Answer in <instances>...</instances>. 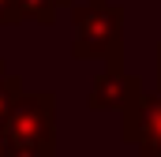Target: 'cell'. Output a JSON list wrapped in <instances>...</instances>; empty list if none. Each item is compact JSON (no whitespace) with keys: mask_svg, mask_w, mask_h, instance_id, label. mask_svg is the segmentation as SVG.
Returning a JSON list of instances; mask_svg holds the SVG:
<instances>
[{"mask_svg":"<svg viewBox=\"0 0 161 157\" xmlns=\"http://www.w3.org/2000/svg\"><path fill=\"white\" fill-rule=\"evenodd\" d=\"M56 154V94L23 90L0 116V157H53Z\"/></svg>","mask_w":161,"mask_h":157,"instance_id":"1","label":"cell"},{"mask_svg":"<svg viewBox=\"0 0 161 157\" xmlns=\"http://www.w3.org/2000/svg\"><path fill=\"white\" fill-rule=\"evenodd\" d=\"M71 56L124 64V8L113 0H82L71 4Z\"/></svg>","mask_w":161,"mask_h":157,"instance_id":"2","label":"cell"},{"mask_svg":"<svg viewBox=\"0 0 161 157\" xmlns=\"http://www.w3.org/2000/svg\"><path fill=\"white\" fill-rule=\"evenodd\" d=\"M124 142L139 157H161V90H142L131 109H124Z\"/></svg>","mask_w":161,"mask_h":157,"instance_id":"3","label":"cell"},{"mask_svg":"<svg viewBox=\"0 0 161 157\" xmlns=\"http://www.w3.org/2000/svg\"><path fill=\"white\" fill-rule=\"evenodd\" d=\"M142 94V78L124 71V64H105V71L90 86V109L94 112H124Z\"/></svg>","mask_w":161,"mask_h":157,"instance_id":"4","label":"cell"},{"mask_svg":"<svg viewBox=\"0 0 161 157\" xmlns=\"http://www.w3.org/2000/svg\"><path fill=\"white\" fill-rule=\"evenodd\" d=\"M75 0H15V11H19V23H41V26H49Z\"/></svg>","mask_w":161,"mask_h":157,"instance_id":"5","label":"cell"},{"mask_svg":"<svg viewBox=\"0 0 161 157\" xmlns=\"http://www.w3.org/2000/svg\"><path fill=\"white\" fill-rule=\"evenodd\" d=\"M19 94H23V82H19V75L8 71V60L0 56V116L8 112V105H11Z\"/></svg>","mask_w":161,"mask_h":157,"instance_id":"6","label":"cell"},{"mask_svg":"<svg viewBox=\"0 0 161 157\" xmlns=\"http://www.w3.org/2000/svg\"><path fill=\"white\" fill-rule=\"evenodd\" d=\"M11 23H19L15 0H0V26H11Z\"/></svg>","mask_w":161,"mask_h":157,"instance_id":"7","label":"cell"},{"mask_svg":"<svg viewBox=\"0 0 161 157\" xmlns=\"http://www.w3.org/2000/svg\"><path fill=\"white\" fill-rule=\"evenodd\" d=\"M158 90H161V45H158Z\"/></svg>","mask_w":161,"mask_h":157,"instance_id":"8","label":"cell"}]
</instances>
